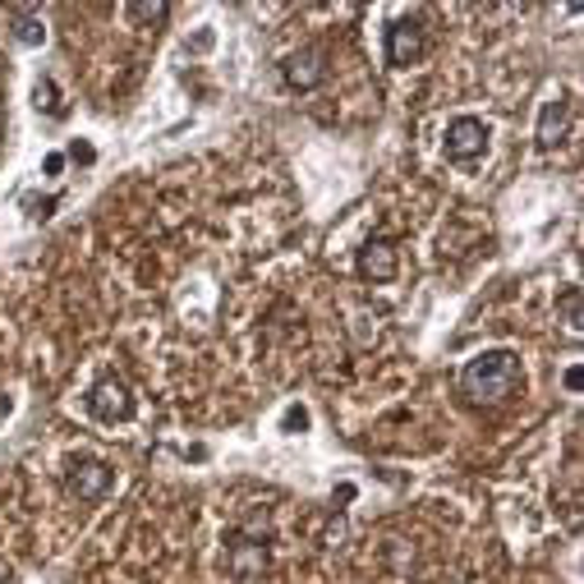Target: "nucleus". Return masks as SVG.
Segmentation results:
<instances>
[{
    "mask_svg": "<svg viewBox=\"0 0 584 584\" xmlns=\"http://www.w3.org/2000/svg\"><path fill=\"white\" fill-rule=\"evenodd\" d=\"M566 111L571 102L566 98H552L539 115V147H552V143H562V130H566Z\"/></svg>",
    "mask_w": 584,
    "mask_h": 584,
    "instance_id": "nucleus-10",
    "label": "nucleus"
},
{
    "mask_svg": "<svg viewBox=\"0 0 584 584\" xmlns=\"http://www.w3.org/2000/svg\"><path fill=\"white\" fill-rule=\"evenodd\" d=\"M6 19H10V38H14L19 47H42L47 23H42V14H38V10H28V6H10V10H6Z\"/></svg>",
    "mask_w": 584,
    "mask_h": 584,
    "instance_id": "nucleus-9",
    "label": "nucleus"
},
{
    "mask_svg": "<svg viewBox=\"0 0 584 584\" xmlns=\"http://www.w3.org/2000/svg\"><path fill=\"white\" fill-rule=\"evenodd\" d=\"M166 14H171L166 0H157V6H130V19H134V23H162Z\"/></svg>",
    "mask_w": 584,
    "mask_h": 584,
    "instance_id": "nucleus-13",
    "label": "nucleus"
},
{
    "mask_svg": "<svg viewBox=\"0 0 584 584\" xmlns=\"http://www.w3.org/2000/svg\"><path fill=\"white\" fill-rule=\"evenodd\" d=\"M327 47H318V42H309V47H299V51H290L286 55V65H281V79H286V88H295V92H314V88H322L327 83Z\"/></svg>",
    "mask_w": 584,
    "mask_h": 584,
    "instance_id": "nucleus-5",
    "label": "nucleus"
},
{
    "mask_svg": "<svg viewBox=\"0 0 584 584\" xmlns=\"http://www.w3.org/2000/svg\"><path fill=\"white\" fill-rule=\"evenodd\" d=\"M115 483V470L106 460H92V455H74L65 465V493L74 502H102Z\"/></svg>",
    "mask_w": 584,
    "mask_h": 584,
    "instance_id": "nucleus-3",
    "label": "nucleus"
},
{
    "mask_svg": "<svg viewBox=\"0 0 584 584\" xmlns=\"http://www.w3.org/2000/svg\"><path fill=\"white\" fill-rule=\"evenodd\" d=\"M423 51H428V33L419 19H396L387 28V65H414Z\"/></svg>",
    "mask_w": 584,
    "mask_h": 584,
    "instance_id": "nucleus-8",
    "label": "nucleus"
},
{
    "mask_svg": "<svg viewBox=\"0 0 584 584\" xmlns=\"http://www.w3.org/2000/svg\"><path fill=\"white\" fill-rule=\"evenodd\" d=\"M520 387H525V368L515 350H483L460 368V391L474 406H506Z\"/></svg>",
    "mask_w": 584,
    "mask_h": 584,
    "instance_id": "nucleus-1",
    "label": "nucleus"
},
{
    "mask_svg": "<svg viewBox=\"0 0 584 584\" xmlns=\"http://www.w3.org/2000/svg\"><path fill=\"white\" fill-rule=\"evenodd\" d=\"M267 566H271L267 539H258V534H230V539H226V575H230L235 584L263 580Z\"/></svg>",
    "mask_w": 584,
    "mask_h": 584,
    "instance_id": "nucleus-2",
    "label": "nucleus"
},
{
    "mask_svg": "<svg viewBox=\"0 0 584 584\" xmlns=\"http://www.w3.org/2000/svg\"><path fill=\"white\" fill-rule=\"evenodd\" d=\"M60 171H65V157H60V152H51V157H47V175H60Z\"/></svg>",
    "mask_w": 584,
    "mask_h": 584,
    "instance_id": "nucleus-15",
    "label": "nucleus"
},
{
    "mask_svg": "<svg viewBox=\"0 0 584 584\" xmlns=\"http://www.w3.org/2000/svg\"><path fill=\"white\" fill-rule=\"evenodd\" d=\"M88 414L102 419V423H125V419H134V391L120 382V378L92 382V391H88Z\"/></svg>",
    "mask_w": 584,
    "mask_h": 584,
    "instance_id": "nucleus-6",
    "label": "nucleus"
},
{
    "mask_svg": "<svg viewBox=\"0 0 584 584\" xmlns=\"http://www.w3.org/2000/svg\"><path fill=\"white\" fill-rule=\"evenodd\" d=\"M70 157H74V162H92V147H88V143H74Z\"/></svg>",
    "mask_w": 584,
    "mask_h": 584,
    "instance_id": "nucleus-14",
    "label": "nucleus"
},
{
    "mask_svg": "<svg viewBox=\"0 0 584 584\" xmlns=\"http://www.w3.org/2000/svg\"><path fill=\"white\" fill-rule=\"evenodd\" d=\"M557 309H562L566 327H571V331H580V322H584V318H580V286H566V290H562V299H557Z\"/></svg>",
    "mask_w": 584,
    "mask_h": 584,
    "instance_id": "nucleus-12",
    "label": "nucleus"
},
{
    "mask_svg": "<svg viewBox=\"0 0 584 584\" xmlns=\"http://www.w3.org/2000/svg\"><path fill=\"white\" fill-rule=\"evenodd\" d=\"M355 271L363 276V281H373V286H382V281H396V271H401V249H396L391 239H363V249H359V258H355Z\"/></svg>",
    "mask_w": 584,
    "mask_h": 584,
    "instance_id": "nucleus-7",
    "label": "nucleus"
},
{
    "mask_svg": "<svg viewBox=\"0 0 584 584\" xmlns=\"http://www.w3.org/2000/svg\"><path fill=\"white\" fill-rule=\"evenodd\" d=\"M304 423H309V414H304V410H290L286 414V428H304Z\"/></svg>",
    "mask_w": 584,
    "mask_h": 584,
    "instance_id": "nucleus-16",
    "label": "nucleus"
},
{
    "mask_svg": "<svg viewBox=\"0 0 584 584\" xmlns=\"http://www.w3.org/2000/svg\"><path fill=\"white\" fill-rule=\"evenodd\" d=\"M442 152H447V162H455V166H474L488 152V125L479 115H455L447 125Z\"/></svg>",
    "mask_w": 584,
    "mask_h": 584,
    "instance_id": "nucleus-4",
    "label": "nucleus"
},
{
    "mask_svg": "<svg viewBox=\"0 0 584 584\" xmlns=\"http://www.w3.org/2000/svg\"><path fill=\"white\" fill-rule=\"evenodd\" d=\"M33 106L38 111H47L51 120H60V115H65V98H60V88H55V79H38V88H33Z\"/></svg>",
    "mask_w": 584,
    "mask_h": 584,
    "instance_id": "nucleus-11",
    "label": "nucleus"
}]
</instances>
